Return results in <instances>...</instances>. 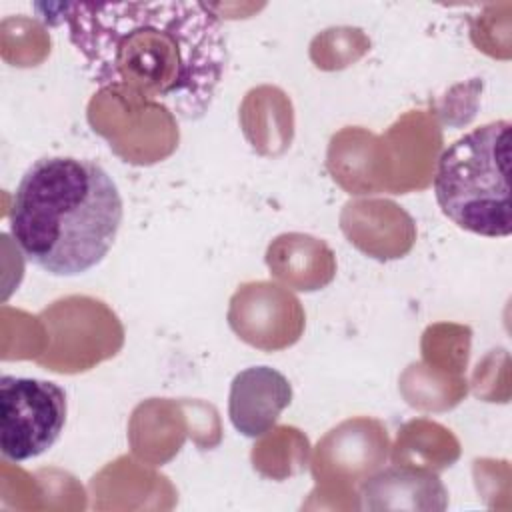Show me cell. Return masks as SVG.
<instances>
[{"label": "cell", "instance_id": "cell-1", "mask_svg": "<svg viewBox=\"0 0 512 512\" xmlns=\"http://www.w3.org/2000/svg\"><path fill=\"white\" fill-rule=\"evenodd\" d=\"M64 24L90 80L130 104L200 120L224 78L226 34L214 6L186 0L36 4Z\"/></svg>", "mask_w": 512, "mask_h": 512}, {"label": "cell", "instance_id": "cell-2", "mask_svg": "<svg viewBox=\"0 0 512 512\" xmlns=\"http://www.w3.org/2000/svg\"><path fill=\"white\" fill-rule=\"evenodd\" d=\"M122 214L118 186L98 162L44 156L20 178L8 218L28 262L52 276H78L106 258Z\"/></svg>", "mask_w": 512, "mask_h": 512}, {"label": "cell", "instance_id": "cell-3", "mask_svg": "<svg viewBox=\"0 0 512 512\" xmlns=\"http://www.w3.org/2000/svg\"><path fill=\"white\" fill-rule=\"evenodd\" d=\"M508 120L482 124L452 142L438 158L434 196L458 228L488 238L512 232Z\"/></svg>", "mask_w": 512, "mask_h": 512}, {"label": "cell", "instance_id": "cell-4", "mask_svg": "<svg viewBox=\"0 0 512 512\" xmlns=\"http://www.w3.org/2000/svg\"><path fill=\"white\" fill-rule=\"evenodd\" d=\"M66 392L50 380L0 378V450L14 462L44 454L66 424Z\"/></svg>", "mask_w": 512, "mask_h": 512}, {"label": "cell", "instance_id": "cell-5", "mask_svg": "<svg viewBox=\"0 0 512 512\" xmlns=\"http://www.w3.org/2000/svg\"><path fill=\"white\" fill-rule=\"evenodd\" d=\"M290 402L292 386L282 372L270 366H250L240 370L230 384L228 416L242 436L258 438L272 430Z\"/></svg>", "mask_w": 512, "mask_h": 512}, {"label": "cell", "instance_id": "cell-6", "mask_svg": "<svg viewBox=\"0 0 512 512\" xmlns=\"http://www.w3.org/2000/svg\"><path fill=\"white\" fill-rule=\"evenodd\" d=\"M362 508L368 510H444L448 492L434 472L384 468L360 486Z\"/></svg>", "mask_w": 512, "mask_h": 512}, {"label": "cell", "instance_id": "cell-7", "mask_svg": "<svg viewBox=\"0 0 512 512\" xmlns=\"http://www.w3.org/2000/svg\"><path fill=\"white\" fill-rule=\"evenodd\" d=\"M286 294L284 288L270 284V282H252L244 284L234 296H232V306L230 308H240L248 312L262 314V322L248 334L246 342L264 350H274V348H284L290 346L298 340V334L288 330L286 326L270 320V310L282 300Z\"/></svg>", "mask_w": 512, "mask_h": 512}]
</instances>
